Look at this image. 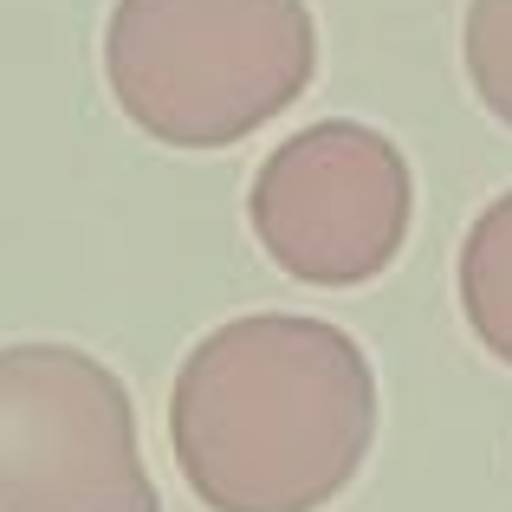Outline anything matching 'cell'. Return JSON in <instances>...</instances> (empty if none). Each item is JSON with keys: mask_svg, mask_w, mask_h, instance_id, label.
<instances>
[{"mask_svg": "<svg viewBox=\"0 0 512 512\" xmlns=\"http://www.w3.org/2000/svg\"><path fill=\"white\" fill-rule=\"evenodd\" d=\"M0 512H163L137 402L91 350H0Z\"/></svg>", "mask_w": 512, "mask_h": 512, "instance_id": "cell-3", "label": "cell"}, {"mask_svg": "<svg viewBox=\"0 0 512 512\" xmlns=\"http://www.w3.org/2000/svg\"><path fill=\"white\" fill-rule=\"evenodd\" d=\"M376 441V370L331 318H227L182 357L169 448L208 512H325Z\"/></svg>", "mask_w": 512, "mask_h": 512, "instance_id": "cell-1", "label": "cell"}, {"mask_svg": "<svg viewBox=\"0 0 512 512\" xmlns=\"http://www.w3.org/2000/svg\"><path fill=\"white\" fill-rule=\"evenodd\" d=\"M461 59L480 104L512 130V0H467L461 13Z\"/></svg>", "mask_w": 512, "mask_h": 512, "instance_id": "cell-6", "label": "cell"}, {"mask_svg": "<svg viewBox=\"0 0 512 512\" xmlns=\"http://www.w3.org/2000/svg\"><path fill=\"white\" fill-rule=\"evenodd\" d=\"M253 240L305 286H370L396 266L415 221L409 156L357 117H325L273 143L247 188Z\"/></svg>", "mask_w": 512, "mask_h": 512, "instance_id": "cell-4", "label": "cell"}, {"mask_svg": "<svg viewBox=\"0 0 512 512\" xmlns=\"http://www.w3.org/2000/svg\"><path fill=\"white\" fill-rule=\"evenodd\" d=\"M104 78L150 143L227 150L305 98L318 20L305 0H117Z\"/></svg>", "mask_w": 512, "mask_h": 512, "instance_id": "cell-2", "label": "cell"}, {"mask_svg": "<svg viewBox=\"0 0 512 512\" xmlns=\"http://www.w3.org/2000/svg\"><path fill=\"white\" fill-rule=\"evenodd\" d=\"M454 286H461V318L480 338V350L512 363V188L474 214V227L461 240Z\"/></svg>", "mask_w": 512, "mask_h": 512, "instance_id": "cell-5", "label": "cell"}]
</instances>
